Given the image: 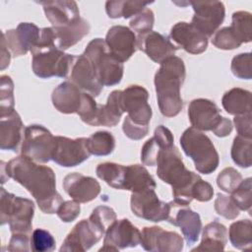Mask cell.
<instances>
[{"mask_svg":"<svg viewBox=\"0 0 252 252\" xmlns=\"http://www.w3.org/2000/svg\"><path fill=\"white\" fill-rule=\"evenodd\" d=\"M149 93L139 85H131L124 91H120V106L128 113L129 119L139 125H149L152 118V108L148 103Z\"/></svg>","mask_w":252,"mask_h":252,"instance_id":"cell-11","label":"cell"},{"mask_svg":"<svg viewBox=\"0 0 252 252\" xmlns=\"http://www.w3.org/2000/svg\"><path fill=\"white\" fill-rule=\"evenodd\" d=\"M84 54L91 60L102 86H114L121 82L124 72L123 63L111 55L104 39L91 40Z\"/></svg>","mask_w":252,"mask_h":252,"instance_id":"cell-8","label":"cell"},{"mask_svg":"<svg viewBox=\"0 0 252 252\" xmlns=\"http://www.w3.org/2000/svg\"><path fill=\"white\" fill-rule=\"evenodd\" d=\"M46 19L52 27L67 26L80 17V11L75 1H40Z\"/></svg>","mask_w":252,"mask_h":252,"instance_id":"cell-24","label":"cell"},{"mask_svg":"<svg viewBox=\"0 0 252 252\" xmlns=\"http://www.w3.org/2000/svg\"><path fill=\"white\" fill-rule=\"evenodd\" d=\"M31 236L28 234L12 233V237L7 247L8 251H30L31 249Z\"/></svg>","mask_w":252,"mask_h":252,"instance_id":"cell-53","label":"cell"},{"mask_svg":"<svg viewBox=\"0 0 252 252\" xmlns=\"http://www.w3.org/2000/svg\"><path fill=\"white\" fill-rule=\"evenodd\" d=\"M10 50L7 48L5 42L1 40V70H4L10 64Z\"/></svg>","mask_w":252,"mask_h":252,"instance_id":"cell-54","label":"cell"},{"mask_svg":"<svg viewBox=\"0 0 252 252\" xmlns=\"http://www.w3.org/2000/svg\"><path fill=\"white\" fill-rule=\"evenodd\" d=\"M174 140L171 131L163 125L156 128L154 137L149 139L143 146L141 151V160L145 165H156L157 156L161 148H166L174 145Z\"/></svg>","mask_w":252,"mask_h":252,"instance_id":"cell-28","label":"cell"},{"mask_svg":"<svg viewBox=\"0 0 252 252\" xmlns=\"http://www.w3.org/2000/svg\"><path fill=\"white\" fill-rule=\"evenodd\" d=\"M232 201L241 211H251V178L242 180L239 186L231 193Z\"/></svg>","mask_w":252,"mask_h":252,"instance_id":"cell-43","label":"cell"},{"mask_svg":"<svg viewBox=\"0 0 252 252\" xmlns=\"http://www.w3.org/2000/svg\"><path fill=\"white\" fill-rule=\"evenodd\" d=\"M221 104L224 110L231 115L251 112V93L240 88H233L224 93Z\"/></svg>","mask_w":252,"mask_h":252,"instance_id":"cell-31","label":"cell"},{"mask_svg":"<svg viewBox=\"0 0 252 252\" xmlns=\"http://www.w3.org/2000/svg\"><path fill=\"white\" fill-rule=\"evenodd\" d=\"M194 16L191 24L207 37L212 36L224 20L225 8L222 2H191Z\"/></svg>","mask_w":252,"mask_h":252,"instance_id":"cell-15","label":"cell"},{"mask_svg":"<svg viewBox=\"0 0 252 252\" xmlns=\"http://www.w3.org/2000/svg\"><path fill=\"white\" fill-rule=\"evenodd\" d=\"M40 31L32 23H20L14 30H9L2 33V39L13 56L25 55L31 51L38 42Z\"/></svg>","mask_w":252,"mask_h":252,"instance_id":"cell-16","label":"cell"},{"mask_svg":"<svg viewBox=\"0 0 252 252\" xmlns=\"http://www.w3.org/2000/svg\"><path fill=\"white\" fill-rule=\"evenodd\" d=\"M124 134L131 140H141L149 133V125H139L133 123L128 116L124 119L122 126Z\"/></svg>","mask_w":252,"mask_h":252,"instance_id":"cell-51","label":"cell"},{"mask_svg":"<svg viewBox=\"0 0 252 252\" xmlns=\"http://www.w3.org/2000/svg\"><path fill=\"white\" fill-rule=\"evenodd\" d=\"M170 40L191 54L203 53L208 47V37L191 23L178 22L170 31Z\"/></svg>","mask_w":252,"mask_h":252,"instance_id":"cell-21","label":"cell"},{"mask_svg":"<svg viewBox=\"0 0 252 252\" xmlns=\"http://www.w3.org/2000/svg\"><path fill=\"white\" fill-rule=\"evenodd\" d=\"M23 136V122L19 113H12L0 117V149L17 151Z\"/></svg>","mask_w":252,"mask_h":252,"instance_id":"cell-26","label":"cell"},{"mask_svg":"<svg viewBox=\"0 0 252 252\" xmlns=\"http://www.w3.org/2000/svg\"><path fill=\"white\" fill-rule=\"evenodd\" d=\"M241 174L233 167L223 168L217 177L218 186L226 193H232L241 183Z\"/></svg>","mask_w":252,"mask_h":252,"instance_id":"cell-42","label":"cell"},{"mask_svg":"<svg viewBox=\"0 0 252 252\" xmlns=\"http://www.w3.org/2000/svg\"><path fill=\"white\" fill-rule=\"evenodd\" d=\"M227 242V229L226 227L214 220L203 228L202 240L198 247L192 251H222Z\"/></svg>","mask_w":252,"mask_h":252,"instance_id":"cell-29","label":"cell"},{"mask_svg":"<svg viewBox=\"0 0 252 252\" xmlns=\"http://www.w3.org/2000/svg\"><path fill=\"white\" fill-rule=\"evenodd\" d=\"M180 145L185 155L194 161L197 171L210 174L217 169L219 154L211 139L202 131L194 127L186 129L180 137Z\"/></svg>","mask_w":252,"mask_h":252,"instance_id":"cell-4","label":"cell"},{"mask_svg":"<svg viewBox=\"0 0 252 252\" xmlns=\"http://www.w3.org/2000/svg\"><path fill=\"white\" fill-rule=\"evenodd\" d=\"M141 232L128 219L116 220L108 226L99 251H118L141 244Z\"/></svg>","mask_w":252,"mask_h":252,"instance_id":"cell-13","label":"cell"},{"mask_svg":"<svg viewBox=\"0 0 252 252\" xmlns=\"http://www.w3.org/2000/svg\"><path fill=\"white\" fill-rule=\"evenodd\" d=\"M155 23V15L154 12L149 9L145 8L141 12H139L137 15L133 17V19L130 21L129 25L132 31L138 32V35L148 33L152 31Z\"/></svg>","mask_w":252,"mask_h":252,"instance_id":"cell-45","label":"cell"},{"mask_svg":"<svg viewBox=\"0 0 252 252\" xmlns=\"http://www.w3.org/2000/svg\"><path fill=\"white\" fill-rule=\"evenodd\" d=\"M156 181L146 167L140 164L125 166L122 190H129L133 193L149 188L156 189Z\"/></svg>","mask_w":252,"mask_h":252,"instance_id":"cell-30","label":"cell"},{"mask_svg":"<svg viewBox=\"0 0 252 252\" xmlns=\"http://www.w3.org/2000/svg\"><path fill=\"white\" fill-rule=\"evenodd\" d=\"M55 44L61 50H66L79 42L90 32V24L87 20L79 18L75 22L64 27H52Z\"/></svg>","mask_w":252,"mask_h":252,"instance_id":"cell-27","label":"cell"},{"mask_svg":"<svg viewBox=\"0 0 252 252\" xmlns=\"http://www.w3.org/2000/svg\"><path fill=\"white\" fill-rule=\"evenodd\" d=\"M231 72L238 79L250 80L252 78L251 71V53H240L232 58Z\"/></svg>","mask_w":252,"mask_h":252,"instance_id":"cell-46","label":"cell"},{"mask_svg":"<svg viewBox=\"0 0 252 252\" xmlns=\"http://www.w3.org/2000/svg\"><path fill=\"white\" fill-rule=\"evenodd\" d=\"M186 70L181 58L173 55L160 63L155 75V87L160 113L166 117L176 116L183 107L180 88L184 83Z\"/></svg>","mask_w":252,"mask_h":252,"instance_id":"cell-3","label":"cell"},{"mask_svg":"<svg viewBox=\"0 0 252 252\" xmlns=\"http://www.w3.org/2000/svg\"><path fill=\"white\" fill-rule=\"evenodd\" d=\"M191 195H192L193 199H195L199 202H208L214 196V188L209 182L204 181L200 177L193 184V187L191 190Z\"/></svg>","mask_w":252,"mask_h":252,"instance_id":"cell-50","label":"cell"},{"mask_svg":"<svg viewBox=\"0 0 252 252\" xmlns=\"http://www.w3.org/2000/svg\"><path fill=\"white\" fill-rule=\"evenodd\" d=\"M70 79L80 90L94 97L101 93L103 88L91 60L84 53L76 56Z\"/></svg>","mask_w":252,"mask_h":252,"instance_id":"cell-20","label":"cell"},{"mask_svg":"<svg viewBox=\"0 0 252 252\" xmlns=\"http://www.w3.org/2000/svg\"><path fill=\"white\" fill-rule=\"evenodd\" d=\"M237 134L239 136L250 138L252 136V126H251V112L245 114L236 115L233 119Z\"/></svg>","mask_w":252,"mask_h":252,"instance_id":"cell-52","label":"cell"},{"mask_svg":"<svg viewBox=\"0 0 252 252\" xmlns=\"http://www.w3.org/2000/svg\"><path fill=\"white\" fill-rule=\"evenodd\" d=\"M252 140L237 135L230 151V156L233 162L243 168L251 166L252 163Z\"/></svg>","mask_w":252,"mask_h":252,"instance_id":"cell-37","label":"cell"},{"mask_svg":"<svg viewBox=\"0 0 252 252\" xmlns=\"http://www.w3.org/2000/svg\"><path fill=\"white\" fill-rule=\"evenodd\" d=\"M87 141V138L70 139L63 136H56L52 160L64 167L79 165L91 156Z\"/></svg>","mask_w":252,"mask_h":252,"instance_id":"cell-14","label":"cell"},{"mask_svg":"<svg viewBox=\"0 0 252 252\" xmlns=\"http://www.w3.org/2000/svg\"><path fill=\"white\" fill-rule=\"evenodd\" d=\"M55 148V137L42 125L32 124L25 128L21 153L37 163L52 159Z\"/></svg>","mask_w":252,"mask_h":252,"instance_id":"cell-9","label":"cell"},{"mask_svg":"<svg viewBox=\"0 0 252 252\" xmlns=\"http://www.w3.org/2000/svg\"><path fill=\"white\" fill-rule=\"evenodd\" d=\"M1 164L2 176L6 173L8 178L24 186L35 199L42 213L57 212L63 198L56 190L55 173L49 166L40 165L23 155L12 158L6 165L4 161Z\"/></svg>","mask_w":252,"mask_h":252,"instance_id":"cell-1","label":"cell"},{"mask_svg":"<svg viewBox=\"0 0 252 252\" xmlns=\"http://www.w3.org/2000/svg\"><path fill=\"white\" fill-rule=\"evenodd\" d=\"M228 236L232 246L239 250H250L252 244V222L250 220L234 221L229 226Z\"/></svg>","mask_w":252,"mask_h":252,"instance_id":"cell-33","label":"cell"},{"mask_svg":"<svg viewBox=\"0 0 252 252\" xmlns=\"http://www.w3.org/2000/svg\"><path fill=\"white\" fill-rule=\"evenodd\" d=\"M130 204L135 216L154 222L167 220L171 210V202L160 201L154 188L133 192Z\"/></svg>","mask_w":252,"mask_h":252,"instance_id":"cell-10","label":"cell"},{"mask_svg":"<svg viewBox=\"0 0 252 252\" xmlns=\"http://www.w3.org/2000/svg\"><path fill=\"white\" fill-rule=\"evenodd\" d=\"M167 221L180 227L188 245H193L199 239L202 220L199 214L192 211L188 206H181L174 200L171 201V210Z\"/></svg>","mask_w":252,"mask_h":252,"instance_id":"cell-19","label":"cell"},{"mask_svg":"<svg viewBox=\"0 0 252 252\" xmlns=\"http://www.w3.org/2000/svg\"><path fill=\"white\" fill-rule=\"evenodd\" d=\"M156 165L159 179L171 185L174 201L181 206H188L193 200V184L200 176L185 167L178 149L174 145L161 148L157 156Z\"/></svg>","mask_w":252,"mask_h":252,"instance_id":"cell-2","label":"cell"},{"mask_svg":"<svg viewBox=\"0 0 252 252\" xmlns=\"http://www.w3.org/2000/svg\"><path fill=\"white\" fill-rule=\"evenodd\" d=\"M53 106L61 113H77L83 100V93L72 82H63L51 94Z\"/></svg>","mask_w":252,"mask_h":252,"instance_id":"cell-25","label":"cell"},{"mask_svg":"<svg viewBox=\"0 0 252 252\" xmlns=\"http://www.w3.org/2000/svg\"><path fill=\"white\" fill-rule=\"evenodd\" d=\"M104 41L111 55L121 63L127 61L138 49L136 34L124 26L111 27Z\"/></svg>","mask_w":252,"mask_h":252,"instance_id":"cell-18","label":"cell"},{"mask_svg":"<svg viewBox=\"0 0 252 252\" xmlns=\"http://www.w3.org/2000/svg\"><path fill=\"white\" fill-rule=\"evenodd\" d=\"M87 145L91 155L108 156L115 148V139L107 131H97L88 138Z\"/></svg>","mask_w":252,"mask_h":252,"instance_id":"cell-36","label":"cell"},{"mask_svg":"<svg viewBox=\"0 0 252 252\" xmlns=\"http://www.w3.org/2000/svg\"><path fill=\"white\" fill-rule=\"evenodd\" d=\"M137 48L147 54L156 63H161L170 56H173L177 46L165 35L151 31L148 33L138 35Z\"/></svg>","mask_w":252,"mask_h":252,"instance_id":"cell-22","label":"cell"},{"mask_svg":"<svg viewBox=\"0 0 252 252\" xmlns=\"http://www.w3.org/2000/svg\"><path fill=\"white\" fill-rule=\"evenodd\" d=\"M34 204L32 200L15 196L5 188L0 194V223H9L12 233L32 235Z\"/></svg>","mask_w":252,"mask_h":252,"instance_id":"cell-5","label":"cell"},{"mask_svg":"<svg viewBox=\"0 0 252 252\" xmlns=\"http://www.w3.org/2000/svg\"><path fill=\"white\" fill-rule=\"evenodd\" d=\"M14 105V83L9 76L3 75L0 85V117L12 113Z\"/></svg>","mask_w":252,"mask_h":252,"instance_id":"cell-39","label":"cell"},{"mask_svg":"<svg viewBox=\"0 0 252 252\" xmlns=\"http://www.w3.org/2000/svg\"><path fill=\"white\" fill-rule=\"evenodd\" d=\"M188 117L192 127L200 131H212L220 138L232 131L231 121L221 116L216 103L207 98L193 99L188 106Z\"/></svg>","mask_w":252,"mask_h":252,"instance_id":"cell-7","label":"cell"},{"mask_svg":"<svg viewBox=\"0 0 252 252\" xmlns=\"http://www.w3.org/2000/svg\"><path fill=\"white\" fill-rule=\"evenodd\" d=\"M141 234V246L147 251L179 252L183 249V238L175 231H167L159 226H146Z\"/></svg>","mask_w":252,"mask_h":252,"instance_id":"cell-17","label":"cell"},{"mask_svg":"<svg viewBox=\"0 0 252 252\" xmlns=\"http://www.w3.org/2000/svg\"><path fill=\"white\" fill-rule=\"evenodd\" d=\"M154 2L145 1H107L105 3V11L109 18H130L137 15L139 12L144 10L147 5Z\"/></svg>","mask_w":252,"mask_h":252,"instance_id":"cell-34","label":"cell"},{"mask_svg":"<svg viewBox=\"0 0 252 252\" xmlns=\"http://www.w3.org/2000/svg\"><path fill=\"white\" fill-rule=\"evenodd\" d=\"M212 43L216 47L223 50L235 49L242 44L229 27H224L217 31L212 37Z\"/></svg>","mask_w":252,"mask_h":252,"instance_id":"cell-41","label":"cell"},{"mask_svg":"<svg viewBox=\"0 0 252 252\" xmlns=\"http://www.w3.org/2000/svg\"><path fill=\"white\" fill-rule=\"evenodd\" d=\"M31 249L35 252H50L55 249V239L45 229L36 228L31 236Z\"/></svg>","mask_w":252,"mask_h":252,"instance_id":"cell-40","label":"cell"},{"mask_svg":"<svg viewBox=\"0 0 252 252\" xmlns=\"http://www.w3.org/2000/svg\"><path fill=\"white\" fill-rule=\"evenodd\" d=\"M80 203L76 201H63L59 206L56 214L58 218L64 222H71L75 220L80 215Z\"/></svg>","mask_w":252,"mask_h":252,"instance_id":"cell-49","label":"cell"},{"mask_svg":"<svg viewBox=\"0 0 252 252\" xmlns=\"http://www.w3.org/2000/svg\"><path fill=\"white\" fill-rule=\"evenodd\" d=\"M105 231L90 219L82 220L68 233L64 239L60 251L84 252L97 243Z\"/></svg>","mask_w":252,"mask_h":252,"instance_id":"cell-12","label":"cell"},{"mask_svg":"<svg viewBox=\"0 0 252 252\" xmlns=\"http://www.w3.org/2000/svg\"><path fill=\"white\" fill-rule=\"evenodd\" d=\"M215 210L220 216L227 220L236 219V217L239 216L240 211L230 197L220 193L217 195L215 200Z\"/></svg>","mask_w":252,"mask_h":252,"instance_id":"cell-47","label":"cell"},{"mask_svg":"<svg viewBox=\"0 0 252 252\" xmlns=\"http://www.w3.org/2000/svg\"><path fill=\"white\" fill-rule=\"evenodd\" d=\"M237 39L243 42L251 41V13L237 11L232 14V22L229 27Z\"/></svg>","mask_w":252,"mask_h":252,"instance_id":"cell-38","label":"cell"},{"mask_svg":"<svg viewBox=\"0 0 252 252\" xmlns=\"http://www.w3.org/2000/svg\"><path fill=\"white\" fill-rule=\"evenodd\" d=\"M63 188L78 203L91 202L100 193V185L96 179L78 172L69 173L64 177Z\"/></svg>","mask_w":252,"mask_h":252,"instance_id":"cell-23","label":"cell"},{"mask_svg":"<svg viewBox=\"0 0 252 252\" xmlns=\"http://www.w3.org/2000/svg\"><path fill=\"white\" fill-rule=\"evenodd\" d=\"M98 103L94 99V96L87 93H83V100L78 115L82 121L91 126H96V118L98 111Z\"/></svg>","mask_w":252,"mask_h":252,"instance_id":"cell-44","label":"cell"},{"mask_svg":"<svg viewBox=\"0 0 252 252\" xmlns=\"http://www.w3.org/2000/svg\"><path fill=\"white\" fill-rule=\"evenodd\" d=\"M31 52L32 71L41 79L67 77L76 59L75 55L65 53L55 44H36Z\"/></svg>","mask_w":252,"mask_h":252,"instance_id":"cell-6","label":"cell"},{"mask_svg":"<svg viewBox=\"0 0 252 252\" xmlns=\"http://www.w3.org/2000/svg\"><path fill=\"white\" fill-rule=\"evenodd\" d=\"M120 91L116 90L109 94L105 104H99L96 126L113 127L118 124L123 111L120 106Z\"/></svg>","mask_w":252,"mask_h":252,"instance_id":"cell-32","label":"cell"},{"mask_svg":"<svg viewBox=\"0 0 252 252\" xmlns=\"http://www.w3.org/2000/svg\"><path fill=\"white\" fill-rule=\"evenodd\" d=\"M89 219L106 231L108 226L116 220V214L110 207L98 206L92 212Z\"/></svg>","mask_w":252,"mask_h":252,"instance_id":"cell-48","label":"cell"},{"mask_svg":"<svg viewBox=\"0 0 252 252\" xmlns=\"http://www.w3.org/2000/svg\"><path fill=\"white\" fill-rule=\"evenodd\" d=\"M95 173L98 178L114 189H121L123 186L125 165L115 162H102L96 166Z\"/></svg>","mask_w":252,"mask_h":252,"instance_id":"cell-35","label":"cell"}]
</instances>
